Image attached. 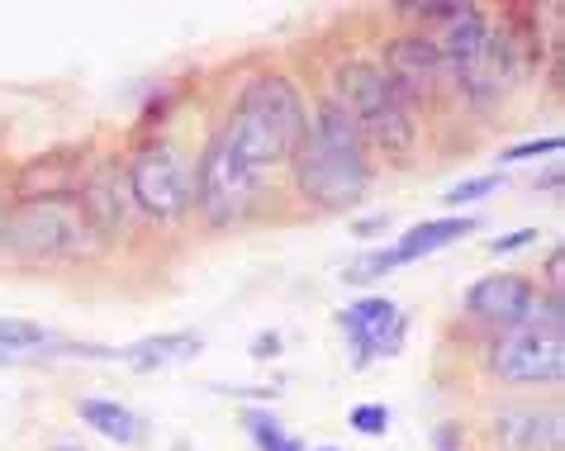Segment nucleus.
I'll return each mask as SVG.
<instances>
[{
  "instance_id": "obj_1",
  "label": "nucleus",
  "mask_w": 565,
  "mask_h": 451,
  "mask_svg": "<svg viewBox=\"0 0 565 451\" xmlns=\"http://www.w3.org/2000/svg\"><path fill=\"white\" fill-rule=\"evenodd\" d=\"M295 181L313 210L348 214L371 191V152L356 133L352 115L338 100H323L305 124V138L295 148Z\"/></svg>"
},
{
  "instance_id": "obj_2",
  "label": "nucleus",
  "mask_w": 565,
  "mask_h": 451,
  "mask_svg": "<svg viewBox=\"0 0 565 451\" xmlns=\"http://www.w3.org/2000/svg\"><path fill=\"white\" fill-rule=\"evenodd\" d=\"M305 124H309L305 96L295 90V82L266 72L243 86L238 105L218 124L214 138L266 185V171L286 167L295 158V148H300V138H305Z\"/></svg>"
},
{
  "instance_id": "obj_3",
  "label": "nucleus",
  "mask_w": 565,
  "mask_h": 451,
  "mask_svg": "<svg viewBox=\"0 0 565 451\" xmlns=\"http://www.w3.org/2000/svg\"><path fill=\"white\" fill-rule=\"evenodd\" d=\"M490 371L504 385H523V390H542L565 376V309L561 294H537L518 323L490 342Z\"/></svg>"
},
{
  "instance_id": "obj_4",
  "label": "nucleus",
  "mask_w": 565,
  "mask_h": 451,
  "mask_svg": "<svg viewBox=\"0 0 565 451\" xmlns=\"http://www.w3.org/2000/svg\"><path fill=\"white\" fill-rule=\"evenodd\" d=\"M447 67V82H457L476 105L499 100L518 76V53L504 29H494L476 6H461V14L447 24V39L437 43Z\"/></svg>"
},
{
  "instance_id": "obj_5",
  "label": "nucleus",
  "mask_w": 565,
  "mask_h": 451,
  "mask_svg": "<svg viewBox=\"0 0 565 451\" xmlns=\"http://www.w3.org/2000/svg\"><path fill=\"white\" fill-rule=\"evenodd\" d=\"M100 233L90 228L86 210L76 195H49V200H20L6 219L0 247L20 253L29 261H67L96 247Z\"/></svg>"
},
{
  "instance_id": "obj_6",
  "label": "nucleus",
  "mask_w": 565,
  "mask_h": 451,
  "mask_svg": "<svg viewBox=\"0 0 565 451\" xmlns=\"http://www.w3.org/2000/svg\"><path fill=\"white\" fill-rule=\"evenodd\" d=\"M338 105L352 115L356 133L371 138L385 158L404 162L414 152V143H418L414 110L404 105V96L390 86V76L375 67V62H352V67H342V96H338Z\"/></svg>"
},
{
  "instance_id": "obj_7",
  "label": "nucleus",
  "mask_w": 565,
  "mask_h": 451,
  "mask_svg": "<svg viewBox=\"0 0 565 451\" xmlns=\"http://www.w3.org/2000/svg\"><path fill=\"white\" fill-rule=\"evenodd\" d=\"M129 200L157 224H181L195 210V158L177 138H152L129 158Z\"/></svg>"
},
{
  "instance_id": "obj_8",
  "label": "nucleus",
  "mask_w": 565,
  "mask_h": 451,
  "mask_svg": "<svg viewBox=\"0 0 565 451\" xmlns=\"http://www.w3.org/2000/svg\"><path fill=\"white\" fill-rule=\"evenodd\" d=\"M338 323H342V333H348L356 371L381 362V356H395L404 347V333H409V319H404V309L390 300V294H361V300L342 309Z\"/></svg>"
},
{
  "instance_id": "obj_9",
  "label": "nucleus",
  "mask_w": 565,
  "mask_h": 451,
  "mask_svg": "<svg viewBox=\"0 0 565 451\" xmlns=\"http://www.w3.org/2000/svg\"><path fill=\"white\" fill-rule=\"evenodd\" d=\"M390 86L404 96V105L409 110H418V105H428L443 96L447 86V67H443V53H437V43L428 34H404L385 49V67Z\"/></svg>"
},
{
  "instance_id": "obj_10",
  "label": "nucleus",
  "mask_w": 565,
  "mask_h": 451,
  "mask_svg": "<svg viewBox=\"0 0 565 451\" xmlns=\"http://www.w3.org/2000/svg\"><path fill=\"white\" fill-rule=\"evenodd\" d=\"M537 294L542 290L532 286L523 271H490V276H480V281L466 290V314L494 337V333H504L509 323L523 319L527 309L537 304Z\"/></svg>"
},
{
  "instance_id": "obj_11",
  "label": "nucleus",
  "mask_w": 565,
  "mask_h": 451,
  "mask_svg": "<svg viewBox=\"0 0 565 451\" xmlns=\"http://www.w3.org/2000/svg\"><path fill=\"white\" fill-rule=\"evenodd\" d=\"M494 432L504 447H518V451H537L542 442L556 447L561 442V414L552 404H504L494 414Z\"/></svg>"
},
{
  "instance_id": "obj_12",
  "label": "nucleus",
  "mask_w": 565,
  "mask_h": 451,
  "mask_svg": "<svg viewBox=\"0 0 565 451\" xmlns=\"http://www.w3.org/2000/svg\"><path fill=\"white\" fill-rule=\"evenodd\" d=\"M476 228H480V219H470V214L466 219H418L404 228V238L395 243V257H399V267H409L418 257H433V253H443V247L470 238Z\"/></svg>"
},
{
  "instance_id": "obj_13",
  "label": "nucleus",
  "mask_w": 565,
  "mask_h": 451,
  "mask_svg": "<svg viewBox=\"0 0 565 451\" xmlns=\"http://www.w3.org/2000/svg\"><path fill=\"white\" fill-rule=\"evenodd\" d=\"M200 333H157V337H143V342H129L119 352L124 366L134 371H167V366H181V362H195L200 356Z\"/></svg>"
},
{
  "instance_id": "obj_14",
  "label": "nucleus",
  "mask_w": 565,
  "mask_h": 451,
  "mask_svg": "<svg viewBox=\"0 0 565 451\" xmlns=\"http://www.w3.org/2000/svg\"><path fill=\"white\" fill-rule=\"evenodd\" d=\"M76 418H82L86 428H96L100 438H109V442H119V447H134L138 438H143V418H138L134 409H124V404H115V399H82L76 404Z\"/></svg>"
},
{
  "instance_id": "obj_15",
  "label": "nucleus",
  "mask_w": 565,
  "mask_h": 451,
  "mask_svg": "<svg viewBox=\"0 0 565 451\" xmlns=\"http://www.w3.org/2000/svg\"><path fill=\"white\" fill-rule=\"evenodd\" d=\"M243 428L257 451H305V442L295 438L271 409H243Z\"/></svg>"
},
{
  "instance_id": "obj_16",
  "label": "nucleus",
  "mask_w": 565,
  "mask_h": 451,
  "mask_svg": "<svg viewBox=\"0 0 565 451\" xmlns=\"http://www.w3.org/2000/svg\"><path fill=\"white\" fill-rule=\"evenodd\" d=\"M53 333L34 319H0V356H24V352H49Z\"/></svg>"
},
{
  "instance_id": "obj_17",
  "label": "nucleus",
  "mask_w": 565,
  "mask_h": 451,
  "mask_svg": "<svg viewBox=\"0 0 565 451\" xmlns=\"http://www.w3.org/2000/svg\"><path fill=\"white\" fill-rule=\"evenodd\" d=\"M390 271H399V257H395V247H381V253H371L366 261H356V267L342 271V281L366 286V281H381V276H390Z\"/></svg>"
},
{
  "instance_id": "obj_18",
  "label": "nucleus",
  "mask_w": 565,
  "mask_h": 451,
  "mask_svg": "<svg viewBox=\"0 0 565 451\" xmlns=\"http://www.w3.org/2000/svg\"><path fill=\"white\" fill-rule=\"evenodd\" d=\"M499 185H504V176H499V171H490V176H470V181H461V185H451V191H447V205H476V200L494 195Z\"/></svg>"
},
{
  "instance_id": "obj_19",
  "label": "nucleus",
  "mask_w": 565,
  "mask_h": 451,
  "mask_svg": "<svg viewBox=\"0 0 565 451\" xmlns=\"http://www.w3.org/2000/svg\"><path fill=\"white\" fill-rule=\"evenodd\" d=\"M348 423L361 432V438H381V432H390V409L385 404H356L348 414Z\"/></svg>"
},
{
  "instance_id": "obj_20",
  "label": "nucleus",
  "mask_w": 565,
  "mask_h": 451,
  "mask_svg": "<svg viewBox=\"0 0 565 451\" xmlns=\"http://www.w3.org/2000/svg\"><path fill=\"white\" fill-rule=\"evenodd\" d=\"M561 152V138H532V143H518V148H504L499 162H532V158H556Z\"/></svg>"
},
{
  "instance_id": "obj_21",
  "label": "nucleus",
  "mask_w": 565,
  "mask_h": 451,
  "mask_svg": "<svg viewBox=\"0 0 565 451\" xmlns=\"http://www.w3.org/2000/svg\"><path fill=\"white\" fill-rule=\"evenodd\" d=\"M537 243V228H523V233H499V238L490 243L494 257H509V253H523V247Z\"/></svg>"
},
{
  "instance_id": "obj_22",
  "label": "nucleus",
  "mask_w": 565,
  "mask_h": 451,
  "mask_svg": "<svg viewBox=\"0 0 565 451\" xmlns=\"http://www.w3.org/2000/svg\"><path fill=\"white\" fill-rule=\"evenodd\" d=\"M253 356H257V362H266V356H280V337L276 333H262L253 342Z\"/></svg>"
},
{
  "instance_id": "obj_23",
  "label": "nucleus",
  "mask_w": 565,
  "mask_h": 451,
  "mask_svg": "<svg viewBox=\"0 0 565 451\" xmlns=\"http://www.w3.org/2000/svg\"><path fill=\"white\" fill-rule=\"evenodd\" d=\"M390 228V219H385V214H375V219H366V224H356L352 233H356V238H371V233H385Z\"/></svg>"
},
{
  "instance_id": "obj_24",
  "label": "nucleus",
  "mask_w": 565,
  "mask_h": 451,
  "mask_svg": "<svg viewBox=\"0 0 565 451\" xmlns=\"http://www.w3.org/2000/svg\"><path fill=\"white\" fill-rule=\"evenodd\" d=\"M437 442H443V447H437V451H457V428H443V432H437Z\"/></svg>"
},
{
  "instance_id": "obj_25",
  "label": "nucleus",
  "mask_w": 565,
  "mask_h": 451,
  "mask_svg": "<svg viewBox=\"0 0 565 451\" xmlns=\"http://www.w3.org/2000/svg\"><path fill=\"white\" fill-rule=\"evenodd\" d=\"M6 219H10V200H6V181H0V238H6Z\"/></svg>"
},
{
  "instance_id": "obj_26",
  "label": "nucleus",
  "mask_w": 565,
  "mask_h": 451,
  "mask_svg": "<svg viewBox=\"0 0 565 451\" xmlns=\"http://www.w3.org/2000/svg\"><path fill=\"white\" fill-rule=\"evenodd\" d=\"M305 451H338V447H305Z\"/></svg>"
},
{
  "instance_id": "obj_27",
  "label": "nucleus",
  "mask_w": 565,
  "mask_h": 451,
  "mask_svg": "<svg viewBox=\"0 0 565 451\" xmlns=\"http://www.w3.org/2000/svg\"><path fill=\"white\" fill-rule=\"evenodd\" d=\"M62 451H76V447H62Z\"/></svg>"
},
{
  "instance_id": "obj_28",
  "label": "nucleus",
  "mask_w": 565,
  "mask_h": 451,
  "mask_svg": "<svg viewBox=\"0 0 565 451\" xmlns=\"http://www.w3.org/2000/svg\"><path fill=\"white\" fill-rule=\"evenodd\" d=\"M0 362H10V356H0Z\"/></svg>"
}]
</instances>
